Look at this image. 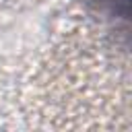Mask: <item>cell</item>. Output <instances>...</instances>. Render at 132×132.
Segmentation results:
<instances>
[{
    "mask_svg": "<svg viewBox=\"0 0 132 132\" xmlns=\"http://www.w3.org/2000/svg\"><path fill=\"white\" fill-rule=\"evenodd\" d=\"M87 4H91L97 10L109 12L113 16H128V6L130 0H85Z\"/></svg>",
    "mask_w": 132,
    "mask_h": 132,
    "instance_id": "obj_1",
    "label": "cell"
}]
</instances>
